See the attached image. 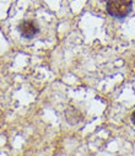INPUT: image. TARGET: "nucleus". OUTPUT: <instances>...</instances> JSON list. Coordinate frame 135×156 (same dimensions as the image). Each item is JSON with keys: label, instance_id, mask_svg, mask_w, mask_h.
Segmentation results:
<instances>
[{"label": "nucleus", "instance_id": "nucleus-1", "mask_svg": "<svg viewBox=\"0 0 135 156\" xmlns=\"http://www.w3.org/2000/svg\"><path fill=\"white\" fill-rule=\"evenodd\" d=\"M133 9V0H108L107 12L118 20L126 17Z\"/></svg>", "mask_w": 135, "mask_h": 156}, {"label": "nucleus", "instance_id": "nucleus-2", "mask_svg": "<svg viewBox=\"0 0 135 156\" xmlns=\"http://www.w3.org/2000/svg\"><path fill=\"white\" fill-rule=\"evenodd\" d=\"M19 31H20V34L23 38H26V40H31V38H33L38 33L39 28H38V26L36 25L34 21H32V20H23L19 25Z\"/></svg>", "mask_w": 135, "mask_h": 156}, {"label": "nucleus", "instance_id": "nucleus-3", "mask_svg": "<svg viewBox=\"0 0 135 156\" xmlns=\"http://www.w3.org/2000/svg\"><path fill=\"white\" fill-rule=\"evenodd\" d=\"M131 122L135 124V111L133 112V114H131Z\"/></svg>", "mask_w": 135, "mask_h": 156}]
</instances>
